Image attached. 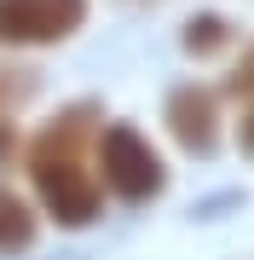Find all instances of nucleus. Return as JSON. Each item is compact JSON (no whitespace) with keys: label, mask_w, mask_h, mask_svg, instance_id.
Wrapping results in <instances>:
<instances>
[{"label":"nucleus","mask_w":254,"mask_h":260,"mask_svg":"<svg viewBox=\"0 0 254 260\" xmlns=\"http://www.w3.org/2000/svg\"><path fill=\"white\" fill-rule=\"evenodd\" d=\"M93 174L110 203H127V208H144L168 191V162H162L156 139L133 121H104L98 127V145H93Z\"/></svg>","instance_id":"1"},{"label":"nucleus","mask_w":254,"mask_h":260,"mask_svg":"<svg viewBox=\"0 0 254 260\" xmlns=\"http://www.w3.org/2000/svg\"><path fill=\"white\" fill-rule=\"evenodd\" d=\"M29 168V185H35V208L47 214L52 225L64 232H87V225L104 220V185L98 174L87 168L81 156H64V162H23Z\"/></svg>","instance_id":"2"},{"label":"nucleus","mask_w":254,"mask_h":260,"mask_svg":"<svg viewBox=\"0 0 254 260\" xmlns=\"http://www.w3.org/2000/svg\"><path fill=\"white\" fill-rule=\"evenodd\" d=\"M87 0H0V47L12 52H41L64 47L69 35L87 29Z\"/></svg>","instance_id":"3"},{"label":"nucleus","mask_w":254,"mask_h":260,"mask_svg":"<svg viewBox=\"0 0 254 260\" xmlns=\"http://www.w3.org/2000/svg\"><path fill=\"white\" fill-rule=\"evenodd\" d=\"M98 127H104V104L98 99H76L64 110H52L35 133L23 139V162H64V156H93L98 145Z\"/></svg>","instance_id":"4"},{"label":"nucleus","mask_w":254,"mask_h":260,"mask_svg":"<svg viewBox=\"0 0 254 260\" xmlns=\"http://www.w3.org/2000/svg\"><path fill=\"white\" fill-rule=\"evenodd\" d=\"M162 121H168V139L185 156H214L220 150V93L202 81H185L162 99Z\"/></svg>","instance_id":"5"},{"label":"nucleus","mask_w":254,"mask_h":260,"mask_svg":"<svg viewBox=\"0 0 254 260\" xmlns=\"http://www.w3.org/2000/svg\"><path fill=\"white\" fill-rule=\"evenodd\" d=\"M35 243H41V208L0 179V260H18Z\"/></svg>","instance_id":"6"},{"label":"nucleus","mask_w":254,"mask_h":260,"mask_svg":"<svg viewBox=\"0 0 254 260\" xmlns=\"http://www.w3.org/2000/svg\"><path fill=\"white\" fill-rule=\"evenodd\" d=\"M179 47H185V58H197V64H214V58H226L237 47V23L226 12H191L179 23Z\"/></svg>","instance_id":"7"},{"label":"nucleus","mask_w":254,"mask_h":260,"mask_svg":"<svg viewBox=\"0 0 254 260\" xmlns=\"http://www.w3.org/2000/svg\"><path fill=\"white\" fill-rule=\"evenodd\" d=\"M35 93H41V70H35V64H12V58H0V121H12Z\"/></svg>","instance_id":"8"},{"label":"nucleus","mask_w":254,"mask_h":260,"mask_svg":"<svg viewBox=\"0 0 254 260\" xmlns=\"http://www.w3.org/2000/svg\"><path fill=\"white\" fill-rule=\"evenodd\" d=\"M220 99H243V104H254V41L243 47V58L231 64V75H226V93Z\"/></svg>","instance_id":"9"},{"label":"nucleus","mask_w":254,"mask_h":260,"mask_svg":"<svg viewBox=\"0 0 254 260\" xmlns=\"http://www.w3.org/2000/svg\"><path fill=\"white\" fill-rule=\"evenodd\" d=\"M18 150H23V139H18V116H12V121H0V162H12Z\"/></svg>","instance_id":"10"},{"label":"nucleus","mask_w":254,"mask_h":260,"mask_svg":"<svg viewBox=\"0 0 254 260\" xmlns=\"http://www.w3.org/2000/svg\"><path fill=\"white\" fill-rule=\"evenodd\" d=\"M237 145H243V156H254V104H243V121H237Z\"/></svg>","instance_id":"11"}]
</instances>
